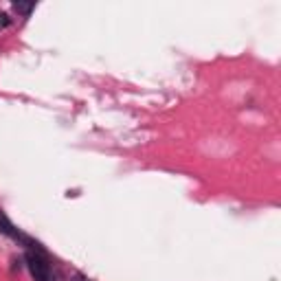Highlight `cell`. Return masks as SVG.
Instances as JSON below:
<instances>
[{
	"label": "cell",
	"instance_id": "cell-4",
	"mask_svg": "<svg viewBox=\"0 0 281 281\" xmlns=\"http://www.w3.org/2000/svg\"><path fill=\"white\" fill-rule=\"evenodd\" d=\"M9 24H11V18H9L7 13H0V31H2V29H7Z\"/></svg>",
	"mask_w": 281,
	"mask_h": 281
},
{
	"label": "cell",
	"instance_id": "cell-2",
	"mask_svg": "<svg viewBox=\"0 0 281 281\" xmlns=\"http://www.w3.org/2000/svg\"><path fill=\"white\" fill-rule=\"evenodd\" d=\"M0 231H2L4 235L13 237V240H18V241H24V244H29L31 248H38V244H33V241H29V240H26V237L22 235V233L18 231V228L13 226L11 222H9V220H7V215H4V213H0ZM38 250H40V248H38Z\"/></svg>",
	"mask_w": 281,
	"mask_h": 281
},
{
	"label": "cell",
	"instance_id": "cell-3",
	"mask_svg": "<svg viewBox=\"0 0 281 281\" xmlns=\"http://www.w3.org/2000/svg\"><path fill=\"white\" fill-rule=\"evenodd\" d=\"M33 7H35L33 2H29V4H22V2H13V9H16V11H20V13H24V16H26V13H31V11H33Z\"/></svg>",
	"mask_w": 281,
	"mask_h": 281
},
{
	"label": "cell",
	"instance_id": "cell-1",
	"mask_svg": "<svg viewBox=\"0 0 281 281\" xmlns=\"http://www.w3.org/2000/svg\"><path fill=\"white\" fill-rule=\"evenodd\" d=\"M24 261H26V268H29L31 277H33L35 281H55L53 270H51V263L46 261V257L42 255V250H38V248L26 250Z\"/></svg>",
	"mask_w": 281,
	"mask_h": 281
}]
</instances>
